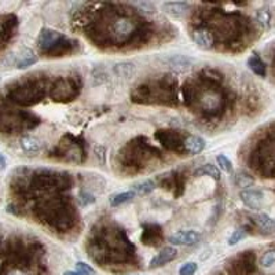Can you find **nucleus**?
Here are the masks:
<instances>
[{"mask_svg":"<svg viewBox=\"0 0 275 275\" xmlns=\"http://www.w3.org/2000/svg\"><path fill=\"white\" fill-rule=\"evenodd\" d=\"M177 256V251L173 247H165L164 249H161V252L154 256L150 261V268H159V267H163L165 264H168L171 261H173Z\"/></svg>","mask_w":275,"mask_h":275,"instance_id":"obj_19","label":"nucleus"},{"mask_svg":"<svg viewBox=\"0 0 275 275\" xmlns=\"http://www.w3.org/2000/svg\"><path fill=\"white\" fill-rule=\"evenodd\" d=\"M36 215L42 222L59 233H68L77 223V213L65 197H52L40 201Z\"/></svg>","mask_w":275,"mask_h":275,"instance_id":"obj_1","label":"nucleus"},{"mask_svg":"<svg viewBox=\"0 0 275 275\" xmlns=\"http://www.w3.org/2000/svg\"><path fill=\"white\" fill-rule=\"evenodd\" d=\"M241 201L243 204L251 208V209H260L263 200H264V194L263 191L257 190V189H245L239 193Z\"/></svg>","mask_w":275,"mask_h":275,"instance_id":"obj_18","label":"nucleus"},{"mask_svg":"<svg viewBox=\"0 0 275 275\" xmlns=\"http://www.w3.org/2000/svg\"><path fill=\"white\" fill-rule=\"evenodd\" d=\"M6 275H26V274L21 270H13V271H10V272H7Z\"/></svg>","mask_w":275,"mask_h":275,"instance_id":"obj_42","label":"nucleus"},{"mask_svg":"<svg viewBox=\"0 0 275 275\" xmlns=\"http://www.w3.org/2000/svg\"><path fill=\"white\" fill-rule=\"evenodd\" d=\"M79 202L81 206H87L89 204H94L95 202V198L91 193L88 191H81L79 194Z\"/></svg>","mask_w":275,"mask_h":275,"instance_id":"obj_38","label":"nucleus"},{"mask_svg":"<svg viewBox=\"0 0 275 275\" xmlns=\"http://www.w3.org/2000/svg\"><path fill=\"white\" fill-rule=\"evenodd\" d=\"M163 7L165 13H168L169 15H172L175 18H179V17H183L186 14L190 6L185 2H168V3H164Z\"/></svg>","mask_w":275,"mask_h":275,"instance_id":"obj_22","label":"nucleus"},{"mask_svg":"<svg viewBox=\"0 0 275 275\" xmlns=\"http://www.w3.org/2000/svg\"><path fill=\"white\" fill-rule=\"evenodd\" d=\"M245 235H247V231L243 229H238L235 230L233 234H231V237L229 238V245L230 247H233V245H237L241 239H243L245 238Z\"/></svg>","mask_w":275,"mask_h":275,"instance_id":"obj_36","label":"nucleus"},{"mask_svg":"<svg viewBox=\"0 0 275 275\" xmlns=\"http://www.w3.org/2000/svg\"><path fill=\"white\" fill-rule=\"evenodd\" d=\"M6 159H5V156L3 154L0 153V171H3V169L6 168Z\"/></svg>","mask_w":275,"mask_h":275,"instance_id":"obj_41","label":"nucleus"},{"mask_svg":"<svg viewBox=\"0 0 275 275\" xmlns=\"http://www.w3.org/2000/svg\"><path fill=\"white\" fill-rule=\"evenodd\" d=\"M81 88H83V81L80 76H64L51 85L50 98L54 102H72L81 94Z\"/></svg>","mask_w":275,"mask_h":275,"instance_id":"obj_8","label":"nucleus"},{"mask_svg":"<svg viewBox=\"0 0 275 275\" xmlns=\"http://www.w3.org/2000/svg\"><path fill=\"white\" fill-rule=\"evenodd\" d=\"M18 29V18L14 14H6L0 17V50L9 44Z\"/></svg>","mask_w":275,"mask_h":275,"instance_id":"obj_13","label":"nucleus"},{"mask_svg":"<svg viewBox=\"0 0 275 275\" xmlns=\"http://www.w3.org/2000/svg\"><path fill=\"white\" fill-rule=\"evenodd\" d=\"M197 272V263L194 261H190V263H186L180 267L179 270V275H194Z\"/></svg>","mask_w":275,"mask_h":275,"instance_id":"obj_37","label":"nucleus"},{"mask_svg":"<svg viewBox=\"0 0 275 275\" xmlns=\"http://www.w3.org/2000/svg\"><path fill=\"white\" fill-rule=\"evenodd\" d=\"M52 156L68 163L80 164L85 160L84 145L80 142L79 138H75L73 135H65L59 142V145L55 147V151H52Z\"/></svg>","mask_w":275,"mask_h":275,"instance_id":"obj_9","label":"nucleus"},{"mask_svg":"<svg viewBox=\"0 0 275 275\" xmlns=\"http://www.w3.org/2000/svg\"><path fill=\"white\" fill-rule=\"evenodd\" d=\"M216 161H218V165H219L222 171H224V172H231L233 164H231V161H230L224 154H219V156L216 157Z\"/></svg>","mask_w":275,"mask_h":275,"instance_id":"obj_34","label":"nucleus"},{"mask_svg":"<svg viewBox=\"0 0 275 275\" xmlns=\"http://www.w3.org/2000/svg\"><path fill=\"white\" fill-rule=\"evenodd\" d=\"M233 180H234V183H235V185H237L238 187H249V186H252L253 183H255L253 177L249 176L248 173L242 172V171H239V172L234 173Z\"/></svg>","mask_w":275,"mask_h":275,"instance_id":"obj_29","label":"nucleus"},{"mask_svg":"<svg viewBox=\"0 0 275 275\" xmlns=\"http://www.w3.org/2000/svg\"><path fill=\"white\" fill-rule=\"evenodd\" d=\"M156 139L160 145L173 153H185V136L182 132L175 130H159L156 131Z\"/></svg>","mask_w":275,"mask_h":275,"instance_id":"obj_11","label":"nucleus"},{"mask_svg":"<svg viewBox=\"0 0 275 275\" xmlns=\"http://www.w3.org/2000/svg\"><path fill=\"white\" fill-rule=\"evenodd\" d=\"M176 80L172 76H163L157 81H149L138 85L131 99L135 103H175L176 101Z\"/></svg>","mask_w":275,"mask_h":275,"instance_id":"obj_2","label":"nucleus"},{"mask_svg":"<svg viewBox=\"0 0 275 275\" xmlns=\"http://www.w3.org/2000/svg\"><path fill=\"white\" fill-rule=\"evenodd\" d=\"M257 22L260 23L263 28H270L271 25V13L267 9L257 11Z\"/></svg>","mask_w":275,"mask_h":275,"instance_id":"obj_32","label":"nucleus"},{"mask_svg":"<svg viewBox=\"0 0 275 275\" xmlns=\"http://www.w3.org/2000/svg\"><path fill=\"white\" fill-rule=\"evenodd\" d=\"M249 165L261 177H275V135L257 143L249 157Z\"/></svg>","mask_w":275,"mask_h":275,"instance_id":"obj_3","label":"nucleus"},{"mask_svg":"<svg viewBox=\"0 0 275 275\" xmlns=\"http://www.w3.org/2000/svg\"><path fill=\"white\" fill-rule=\"evenodd\" d=\"M40 120L29 112L15 110H0V132L3 134H18L22 131L33 130Z\"/></svg>","mask_w":275,"mask_h":275,"instance_id":"obj_6","label":"nucleus"},{"mask_svg":"<svg viewBox=\"0 0 275 275\" xmlns=\"http://www.w3.org/2000/svg\"><path fill=\"white\" fill-rule=\"evenodd\" d=\"M95 156H97V159H98L99 163L102 164L106 163V147H103V146H97V147H95Z\"/></svg>","mask_w":275,"mask_h":275,"instance_id":"obj_40","label":"nucleus"},{"mask_svg":"<svg viewBox=\"0 0 275 275\" xmlns=\"http://www.w3.org/2000/svg\"><path fill=\"white\" fill-rule=\"evenodd\" d=\"M154 189H156V183H154L153 180H150V179H147L145 182L138 183V185L134 186V190H135L138 194H142V196L149 194V193H151Z\"/></svg>","mask_w":275,"mask_h":275,"instance_id":"obj_30","label":"nucleus"},{"mask_svg":"<svg viewBox=\"0 0 275 275\" xmlns=\"http://www.w3.org/2000/svg\"><path fill=\"white\" fill-rule=\"evenodd\" d=\"M140 239L147 247H159L164 239V231L161 226L156 223L143 224V231H142Z\"/></svg>","mask_w":275,"mask_h":275,"instance_id":"obj_15","label":"nucleus"},{"mask_svg":"<svg viewBox=\"0 0 275 275\" xmlns=\"http://www.w3.org/2000/svg\"><path fill=\"white\" fill-rule=\"evenodd\" d=\"M114 72H116L117 76L120 77H124V79H130L132 77V75L135 73V66L131 62H120L114 66Z\"/></svg>","mask_w":275,"mask_h":275,"instance_id":"obj_27","label":"nucleus"},{"mask_svg":"<svg viewBox=\"0 0 275 275\" xmlns=\"http://www.w3.org/2000/svg\"><path fill=\"white\" fill-rule=\"evenodd\" d=\"M194 176H210L213 177L215 180H219L220 172L219 169L216 168L215 165H212V164H205V165H202V167H200V168H197L196 171H194Z\"/></svg>","mask_w":275,"mask_h":275,"instance_id":"obj_26","label":"nucleus"},{"mask_svg":"<svg viewBox=\"0 0 275 275\" xmlns=\"http://www.w3.org/2000/svg\"><path fill=\"white\" fill-rule=\"evenodd\" d=\"M201 234L196 230H182L177 233L172 234L168 238V241L172 245H182V247H189V245H196L200 241Z\"/></svg>","mask_w":275,"mask_h":275,"instance_id":"obj_17","label":"nucleus"},{"mask_svg":"<svg viewBox=\"0 0 275 275\" xmlns=\"http://www.w3.org/2000/svg\"><path fill=\"white\" fill-rule=\"evenodd\" d=\"M206 147V142L204 138L196 135L187 136L185 139V153L187 154H200Z\"/></svg>","mask_w":275,"mask_h":275,"instance_id":"obj_20","label":"nucleus"},{"mask_svg":"<svg viewBox=\"0 0 275 275\" xmlns=\"http://www.w3.org/2000/svg\"><path fill=\"white\" fill-rule=\"evenodd\" d=\"M140 26L142 25L131 15H117L109 26L107 39L114 46H124L135 39Z\"/></svg>","mask_w":275,"mask_h":275,"instance_id":"obj_5","label":"nucleus"},{"mask_svg":"<svg viewBox=\"0 0 275 275\" xmlns=\"http://www.w3.org/2000/svg\"><path fill=\"white\" fill-rule=\"evenodd\" d=\"M76 271H77L80 275H97V272H95L93 267L88 266L84 261H79V263L76 264Z\"/></svg>","mask_w":275,"mask_h":275,"instance_id":"obj_35","label":"nucleus"},{"mask_svg":"<svg viewBox=\"0 0 275 275\" xmlns=\"http://www.w3.org/2000/svg\"><path fill=\"white\" fill-rule=\"evenodd\" d=\"M261 267L264 268H270L275 264V248H271L267 252L263 253V256L260 259Z\"/></svg>","mask_w":275,"mask_h":275,"instance_id":"obj_31","label":"nucleus"},{"mask_svg":"<svg viewBox=\"0 0 275 275\" xmlns=\"http://www.w3.org/2000/svg\"><path fill=\"white\" fill-rule=\"evenodd\" d=\"M248 66H249V69L252 70L255 75L260 76V77H266L267 66L259 55L255 54V55L251 56V58L248 59Z\"/></svg>","mask_w":275,"mask_h":275,"instance_id":"obj_24","label":"nucleus"},{"mask_svg":"<svg viewBox=\"0 0 275 275\" xmlns=\"http://www.w3.org/2000/svg\"><path fill=\"white\" fill-rule=\"evenodd\" d=\"M185 183H186V177L183 176L180 172H172L169 175H165L160 180L161 187L165 190L172 191L175 197L182 196L183 190H185Z\"/></svg>","mask_w":275,"mask_h":275,"instance_id":"obj_14","label":"nucleus"},{"mask_svg":"<svg viewBox=\"0 0 275 275\" xmlns=\"http://www.w3.org/2000/svg\"><path fill=\"white\" fill-rule=\"evenodd\" d=\"M171 64H172L173 66H176V68H179V66H180V68H186V66L190 64V61H189L187 58H185V56L176 55L175 58L171 59Z\"/></svg>","mask_w":275,"mask_h":275,"instance_id":"obj_39","label":"nucleus"},{"mask_svg":"<svg viewBox=\"0 0 275 275\" xmlns=\"http://www.w3.org/2000/svg\"><path fill=\"white\" fill-rule=\"evenodd\" d=\"M257 227L266 234L275 233V219L266 213H257L252 218Z\"/></svg>","mask_w":275,"mask_h":275,"instance_id":"obj_21","label":"nucleus"},{"mask_svg":"<svg viewBox=\"0 0 275 275\" xmlns=\"http://www.w3.org/2000/svg\"><path fill=\"white\" fill-rule=\"evenodd\" d=\"M66 36L64 33L54 30V29L44 28L42 29V32L38 38V47L39 51L42 52L43 55L48 56V54L55 48L59 43L65 39Z\"/></svg>","mask_w":275,"mask_h":275,"instance_id":"obj_12","label":"nucleus"},{"mask_svg":"<svg viewBox=\"0 0 275 275\" xmlns=\"http://www.w3.org/2000/svg\"><path fill=\"white\" fill-rule=\"evenodd\" d=\"M134 198H135V191H124V193L110 197V205L120 206L123 204H126V202H130Z\"/></svg>","mask_w":275,"mask_h":275,"instance_id":"obj_28","label":"nucleus"},{"mask_svg":"<svg viewBox=\"0 0 275 275\" xmlns=\"http://www.w3.org/2000/svg\"><path fill=\"white\" fill-rule=\"evenodd\" d=\"M38 58L35 55V52L30 48H25L21 55H19L18 61H17V68L18 69H26L29 66H32L33 64H36Z\"/></svg>","mask_w":275,"mask_h":275,"instance_id":"obj_25","label":"nucleus"},{"mask_svg":"<svg viewBox=\"0 0 275 275\" xmlns=\"http://www.w3.org/2000/svg\"><path fill=\"white\" fill-rule=\"evenodd\" d=\"M191 38L194 40L197 46L202 48V50H210L215 44V35L210 29L205 26H198L193 30Z\"/></svg>","mask_w":275,"mask_h":275,"instance_id":"obj_16","label":"nucleus"},{"mask_svg":"<svg viewBox=\"0 0 275 275\" xmlns=\"http://www.w3.org/2000/svg\"><path fill=\"white\" fill-rule=\"evenodd\" d=\"M64 275H80V274L77 272V271H66Z\"/></svg>","mask_w":275,"mask_h":275,"instance_id":"obj_43","label":"nucleus"},{"mask_svg":"<svg viewBox=\"0 0 275 275\" xmlns=\"http://www.w3.org/2000/svg\"><path fill=\"white\" fill-rule=\"evenodd\" d=\"M72 183V177L68 173L40 169L32 176L30 187L42 191H62L70 189Z\"/></svg>","mask_w":275,"mask_h":275,"instance_id":"obj_7","label":"nucleus"},{"mask_svg":"<svg viewBox=\"0 0 275 275\" xmlns=\"http://www.w3.org/2000/svg\"><path fill=\"white\" fill-rule=\"evenodd\" d=\"M46 97V81L42 79H28L10 88L7 98L15 105L29 107Z\"/></svg>","mask_w":275,"mask_h":275,"instance_id":"obj_4","label":"nucleus"},{"mask_svg":"<svg viewBox=\"0 0 275 275\" xmlns=\"http://www.w3.org/2000/svg\"><path fill=\"white\" fill-rule=\"evenodd\" d=\"M230 275H255L256 274V255L253 251L241 252L227 263Z\"/></svg>","mask_w":275,"mask_h":275,"instance_id":"obj_10","label":"nucleus"},{"mask_svg":"<svg viewBox=\"0 0 275 275\" xmlns=\"http://www.w3.org/2000/svg\"><path fill=\"white\" fill-rule=\"evenodd\" d=\"M93 80H94V85H101L103 84L105 81L107 80L106 72L103 68H95L93 72Z\"/></svg>","mask_w":275,"mask_h":275,"instance_id":"obj_33","label":"nucleus"},{"mask_svg":"<svg viewBox=\"0 0 275 275\" xmlns=\"http://www.w3.org/2000/svg\"><path fill=\"white\" fill-rule=\"evenodd\" d=\"M42 140L36 136H22L21 138V147L25 153H39L42 150Z\"/></svg>","mask_w":275,"mask_h":275,"instance_id":"obj_23","label":"nucleus"}]
</instances>
